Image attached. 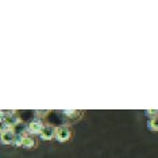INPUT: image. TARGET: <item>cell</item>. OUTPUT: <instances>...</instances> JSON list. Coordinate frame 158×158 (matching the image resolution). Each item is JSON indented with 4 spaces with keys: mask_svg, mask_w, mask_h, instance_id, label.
Masks as SVG:
<instances>
[{
    "mask_svg": "<svg viewBox=\"0 0 158 158\" xmlns=\"http://www.w3.org/2000/svg\"><path fill=\"white\" fill-rule=\"evenodd\" d=\"M146 114L147 115H152V116H150V119H157V111L156 110H147Z\"/></svg>",
    "mask_w": 158,
    "mask_h": 158,
    "instance_id": "cell-13",
    "label": "cell"
},
{
    "mask_svg": "<svg viewBox=\"0 0 158 158\" xmlns=\"http://www.w3.org/2000/svg\"><path fill=\"white\" fill-rule=\"evenodd\" d=\"M44 122L39 120V119H35L33 122H30V123L27 124V131L30 132V134H41L42 128H44Z\"/></svg>",
    "mask_w": 158,
    "mask_h": 158,
    "instance_id": "cell-5",
    "label": "cell"
},
{
    "mask_svg": "<svg viewBox=\"0 0 158 158\" xmlns=\"http://www.w3.org/2000/svg\"><path fill=\"white\" fill-rule=\"evenodd\" d=\"M37 146V142H35V138H33L31 135H24L23 138V143H22V147L24 149H34Z\"/></svg>",
    "mask_w": 158,
    "mask_h": 158,
    "instance_id": "cell-8",
    "label": "cell"
},
{
    "mask_svg": "<svg viewBox=\"0 0 158 158\" xmlns=\"http://www.w3.org/2000/svg\"><path fill=\"white\" fill-rule=\"evenodd\" d=\"M54 132H56V127L52 124H45L44 128H42L41 134H39V136H41L42 141H52V139H54Z\"/></svg>",
    "mask_w": 158,
    "mask_h": 158,
    "instance_id": "cell-4",
    "label": "cell"
},
{
    "mask_svg": "<svg viewBox=\"0 0 158 158\" xmlns=\"http://www.w3.org/2000/svg\"><path fill=\"white\" fill-rule=\"evenodd\" d=\"M11 131L14 132V135H20V134H26L27 132V124L24 122L20 120L19 123H16L15 126L11 127Z\"/></svg>",
    "mask_w": 158,
    "mask_h": 158,
    "instance_id": "cell-7",
    "label": "cell"
},
{
    "mask_svg": "<svg viewBox=\"0 0 158 158\" xmlns=\"http://www.w3.org/2000/svg\"><path fill=\"white\" fill-rule=\"evenodd\" d=\"M147 127L152 131H157L158 130V124H157V119H149L147 122Z\"/></svg>",
    "mask_w": 158,
    "mask_h": 158,
    "instance_id": "cell-10",
    "label": "cell"
},
{
    "mask_svg": "<svg viewBox=\"0 0 158 158\" xmlns=\"http://www.w3.org/2000/svg\"><path fill=\"white\" fill-rule=\"evenodd\" d=\"M49 114H50V111H49V110H44V111L38 110V111H35V115H37V118H38L39 120H41V118H46Z\"/></svg>",
    "mask_w": 158,
    "mask_h": 158,
    "instance_id": "cell-11",
    "label": "cell"
},
{
    "mask_svg": "<svg viewBox=\"0 0 158 158\" xmlns=\"http://www.w3.org/2000/svg\"><path fill=\"white\" fill-rule=\"evenodd\" d=\"M8 130H11V128L8 127V124H7L6 122L0 120V134H3V132H6V131H8Z\"/></svg>",
    "mask_w": 158,
    "mask_h": 158,
    "instance_id": "cell-12",
    "label": "cell"
},
{
    "mask_svg": "<svg viewBox=\"0 0 158 158\" xmlns=\"http://www.w3.org/2000/svg\"><path fill=\"white\" fill-rule=\"evenodd\" d=\"M0 120H3V111H0Z\"/></svg>",
    "mask_w": 158,
    "mask_h": 158,
    "instance_id": "cell-14",
    "label": "cell"
},
{
    "mask_svg": "<svg viewBox=\"0 0 158 158\" xmlns=\"http://www.w3.org/2000/svg\"><path fill=\"white\" fill-rule=\"evenodd\" d=\"M72 138V128L69 126H60V127L56 128V132H54V139H57L58 142L61 143H65L68 141H70Z\"/></svg>",
    "mask_w": 158,
    "mask_h": 158,
    "instance_id": "cell-1",
    "label": "cell"
},
{
    "mask_svg": "<svg viewBox=\"0 0 158 158\" xmlns=\"http://www.w3.org/2000/svg\"><path fill=\"white\" fill-rule=\"evenodd\" d=\"M62 115L65 116V119L68 122L73 123V122L80 120L82 118V115H84V112H82V111H78V110H64Z\"/></svg>",
    "mask_w": 158,
    "mask_h": 158,
    "instance_id": "cell-3",
    "label": "cell"
},
{
    "mask_svg": "<svg viewBox=\"0 0 158 158\" xmlns=\"http://www.w3.org/2000/svg\"><path fill=\"white\" fill-rule=\"evenodd\" d=\"M3 122H6L8 124V127L11 128L12 126H15L16 123L20 122L19 115L16 114V111H3Z\"/></svg>",
    "mask_w": 158,
    "mask_h": 158,
    "instance_id": "cell-2",
    "label": "cell"
},
{
    "mask_svg": "<svg viewBox=\"0 0 158 158\" xmlns=\"http://www.w3.org/2000/svg\"><path fill=\"white\" fill-rule=\"evenodd\" d=\"M14 138H15V135H14V132L11 130L0 134V142H2L3 145H12Z\"/></svg>",
    "mask_w": 158,
    "mask_h": 158,
    "instance_id": "cell-6",
    "label": "cell"
},
{
    "mask_svg": "<svg viewBox=\"0 0 158 158\" xmlns=\"http://www.w3.org/2000/svg\"><path fill=\"white\" fill-rule=\"evenodd\" d=\"M26 134H20V135H15V138H14V142L12 145L16 146V147H22V143H23V138Z\"/></svg>",
    "mask_w": 158,
    "mask_h": 158,
    "instance_id": "cell-9",
    "label": "cell"
}]
</instances>
